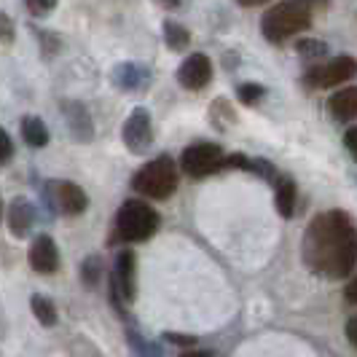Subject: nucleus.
<instances>
[{
    "instance_id": "1",
    "label": "nucleus",
    "mask_w": 357,
    "mask_h": 357,
    "mask_svg": "<svg viewBox=\"0 0 357 357\" xmlns=\"http://www.w3.org/2000/svg\"><path fill=\"white\" fill-rule=\"evenodd\" d=\"M304 264L325 280H344L357 266V226L344 210L314 215L304 231Z\"/></svg>"
},
{
    "instance_id": "2",
    "label": "nucleus",
    "mask_w": 357,
    "mask_h": 357,
    "mask_svg": "<svg viewBox=\"0 0 357 357\" xmlns=\"http://www.w3.org/2000/svg\"><path fill=\"white\" fill-rule=\"evenodd\" d=\"M328 0H280L261 19V33L268 43H285L312 27L317 8H325Z\"/></svg>"
},
{
    "instance_id": "3",
    "label": "nucleus",
    "mask_w": 357,
    "mask_h": 357,
    "mask_svg": "<svg viewBox=\"0 0 357 357\" xmlns=\"http://www.w3.org/2000/svg\"><path fill=\"white\" fill-rule=\"evenodd\" d=\"M159 213L143 199H126L116 215V236L113 242H148L159 231Z\"/></svg>"
},
{
    "instance_id": "4",
    "label": "nucleus",
    "mask_w": 357,
    "mask_h": 357,
    "mask_svg": "<svg viewBox=\"0 0 357 357\" xmlns=\"http://www.w3.org/2000/svg\"><path fill=\"white\" fill-rule=\"evenodd\" d=\"M178 167L169 156H156L140 167L132 178V191H137L140 197L148 199H169L178 191Z\"/></svg>"
},
{
    "instance_id": "5",
    "label": "nucleus",
    "mask_w": 357,
    "mask_h": 357,
    "mask_svg": "<svg viewBox=\"0 0 357 357\" xmlns=\"http://www.w3.org/2000/svg\"><path fill=\"white\" fill-rule=\"evenodd\" d=\"M180 169L188 175V178H207V175H215L220 169H226V153L223 148L215 143H197L188 145L180 156Z\"/></svg>"
},
{
    "instance_id": "6",
    "label": "nucleus",
    "mask_w": 357,
    "mask_h": 357,
    "mask_svg": "<svg viewBox=\"0 0 357 357\" xmlns=\"http://www.w3.org/2000/svg\"><path fill=\"white\" fill-rule=\"evenodd\" d=\"M357 75V59L349 54H341L331 62L314 65L304 73V84L309 89H333L341 84H349Z\"/></svg>"
},
{
    "instance_id": "7",
    "label": "nucleus",
    "mask_w": 357,
    "mask_h": 357,
    "mask_svg": "<svg viewBox=\"0 0 357 357\" xmlns=\"http://www.w3.org/2000/svg\"><path fill=\"white\" fill-rule=\"evenodd\" d=\"M124 145L132 153H145L153 143V124H151V113L145 107H135L124 121Z\"/></svg>"
},
{
    "instance_id": "8",
    "label": "nucleus",
    "mask_w": 357,
    "mask_h": 357,
    "mask_svg": "<svg viewBox=\"0 0 357 357\" xmlns=\"http://www.w3.org/2000/svg\"><path fill=\"white\" fill-rule=\"evenodd\" d=\"M49 188H52L56 213L68 215V218H75V215L86 213L89 197H86V191H84L78 183H73V180H54Z\"/></svg>"
},
{
    "instance_id": "9",
    "label": "nucleus",
    "mask_w": 357,
    "mask_h": 357,
    "mask_svg": "<svg viewBox=\"0 0 357 357\" xmlns=\"http://www.w3.org/2000/svg\"><path fill=\"white\" fill-rule=\"evenodd\" d=\"M210 78H213V62H210L207 54L197 52L180 62L178 81L183 89H191V91L204 89V86L210 84Z\"/></svg>"
},
{
    "instance_id": "10",
    "label": "nucleus",
    "mask_w": 357,
    "mask_h": 357,
    "mask_svg": "<svg viewBox=\"0 0 357 357\" xmlns=\"http://www.w3.org/2000/svg\"><path fill=\"white\" fill-rule=\"evenodd\" d=\"M27 261L30 268L38 274H56L59 271V250H56V242H54L49 234H38L30 245L27 252Z\"/></svg>"
},
{
    "instance_id": "11",
    "label": "nucleus",
    "mask_w": 357,
    "mask_h": 357,
    "mask_svg": "<svg viewBox=\"0 0 357 357\" xmlns=\"http://www.w3.org/2000/svg\"><path fill=\"white\" fill-rule=\"evenodd\" d=\"M113 282L119 287L121 301L132 304L135 296H137V258H135V252L129 250V248H124V250L119 252V258H116V277H113Z\"/></svg>"
},
{
    "instance_id": "12",
    "label": "nucleus",
    "mask_w": 357,
    "mask_h": 357,
    "mask_svg": "<svg viewBox=\"0 0 357 357\" xmlns=\"http://www.w3.org/2000/svg\"><path fill=\"white\" fill-rule=\"evenodd\" d=\"M328 110L331 116L347 124V121H355L357 119V86H344L339 89L331 100H328Z\"/></svg>"
},
{
    "instance_id": "13",
    "label": "nucleus",
    "mask_w": 357,
    "mask_h": 357,
    "mask_svg": "<svg viewBox=\"0 0 357 357\" xmlns=\"http://www.w3.org/2000/svg\"><path fill=\"white\" fill-rule=\"evenodd\" d=\"M33 223H36V207L24 197L14 199L11 207H8V226H11L14 236H19V239L27 236L30 229H33Z\"/></svg>"
},
{
    "instance_id": "14",
    "label": "nucleus",
    "mask_w": 357,
    "mask_h": 357,
    "mask_svg": "<svg viewBox=\"0 0 357 357\" xmlns=\"http://www.w3.org/2000/svg\"><path fill=\"white\" fill-rule=\"evenodd\" d=\"M296 199H298V188H296V180L280 175L274 180V207L282 218H293L296 213Z\"/></svg>"
},
{
    "instance_id": "15",
    "label": "nucleus",
    "mask_w": 357,
    "mask_h": 357,
    "mask_svg": "<svg viewBox=\"0 0 357 357\" xmlns=\"http://www.w3.org/2000/svg\"><path fill=\"white\" fill-rule=\"evenodd\" d=\"M62 110H65V119H68V124H70L73 137H75L78 143L91 140L94 132H91V119H89V113H86V107L78 105V102H65Z\"/></svg>"
},
{
    "instance_id": "16",
    "label": "nucleus",
    "mask_w": 357,
    "mask_h": 357,
    "mask_svg": "<svg viewBox=\"0 0 357 357\" xmlns=\"http://www.w3.org/2000/svg\"><path fill=\"white\" fill-rule=\"evenodd\" d=\"M22 140L30 148H46L49 145V129L38 116H24L22 119Z\"/></svg>"
},
{
    "instance_id": "17",
    "label": "nucleus",
    "mask_w": 357,
    "mask_h": 357,
    "mask_svg": "<svg viewBox=\"0 0 357 357\" xmlns=\"http://www.w3.org/2000/svg\"><path fill=\"white\" fill-rule=\"evenodd\" d=\"M164 43L172 49V52H183V49H188V43H191V33L178 24V22H164Z\"/></svg>"
},
{
    "instance_id": "18",
    "label": "nucleus",
    "mask_w": 357,
    "mask_h": 357,
    "mask_svg": "<svg viewBox=\"0 0 357 357\" xmlns=\"http://www.w3.org/2000/svg\"><path fill=\"white\" fill-rule=\"evenodd\" d=\"M30 309H33V314H36V320L43 325V328H54L56 325V306L52 304V298H46V296H33L30 298Z\"/></svg>"
},
{
    "instance_id": "19",
    "label": "nucleus",
    "mask_w": 357,
    "mask_h": 357,
    "mask_svg": "<svg viewBox=\"0 0 357 357\" xmlns=\"http://www.w3.org/2000/svg\"><path fill=\"white\" fill-rule=\"evenodd\" d=\"M145 78H148V73L143 68H137V65H132V62H126L121 65L119 70H116V84L121 86V89H135V86H140Z\"/></svg>"
},
{
    "instance_id": "20",
    "label": "nucleus",
    "mask_w": 357,
    "mask_h": 357,
    "mask_svg": "<svg viewBox=\"0 0 357 357\" xmlns=\"http://www.w3.org/2000/svg\"><path fill=\"white\" fill-rule=\"evenodd\" d=\"M102 274H105V266H102V258H100V255H89V258L81 264V282L86 287L100 285Z\"/></svg>"
},
{
    "instance_id": "21",
    "label": "nucleus",
    "mask_w": 357,
    "mask_h": 357,
    "mask_svg": "<svg viewBox=\"0 0 357 357\" xmlns=\"http://www.w3.org/2000/svg\"><path fill=\"white\" fill-rule=\"evenodd\" d=\"M236 97H239L242 105H255V102L264 97V86H261V84H242V86L236 89Z\"/></svg>"
},
{
    "instance_id": "22",
    "label": "nucleus",
    "mask_w": 357,
    "mask_h": 357,
    "mask_svg": "<svg viewBox=\"0 0 357 357\" xmlns=\"http://www.w3.org/2000/svg\"><path fill=\"white\" fill-rule=\"evenodd\" d=\"M296 49H298V54L306 56V59H317V56L325 54V43H320V40H298Z\"/></svg>"
},
{
    "instance_id": "23",
    "label": "nucleus",
    "mask_w": 357,
    "mask_h": 357,
    "mask_svg": "<svg viewBox=\"0 0 357 357\" xmlns=\"http://www.w3.org/2000/svg\"><path fill=\"white\" fill-rule=\"evenodd\" d=\"M24 6H27V11L33 17H46L54 6H56V0H24Z\"/></svg>"
},
{
    "instance_id": "24",
    "label": "nucleus",
    "mask_w": 357,
    "mask_h": 357,
    "mask_svg": "<svg viewBox=\"0 0 357 357\" xmlns=\"http://www.w3.org/2000/svg\"><path fill=\"white\" fill-rule=\"evenodd\" d=\"M11 156H14V143H11L8 132H6V129H0V161H3V164H8Z\"/></svg>"
},
{
    "instance_id": "25",
    "label": "nucleus",
    "mask_w": 357,
    "mask_h": 357,
    "mask_svg": "<svg viewBox=\"0 0 357 357\" xmlns=\"http://www.w3.org/2000/svg\"><path fill=\"white\" fill-rule=\"evenodd\" d=\"M344 145H347L349 156L357 161V126H349V129L344 132Z\"/></svg>"
},
{
    "instance_id": "26",
    "label": "nucleus",
    "mask_w": 357,
    "mask_h": 357,
    "mask_svg": "<svg viewBox=\"0 0 357 357\" xmlns=\"http://www.w3.org/2000/svg\"><path fill=\"white\" fill-rule=\"evenodd\" d=\"M344 298H347L349 304H357V274L347 282V287H344Z\"/></svg>"
},
{
    "instance_id": "27",
    "label": "nucleus",
    "mask_w": 357,
    "mask_h": 357,
    "mask_svg": "<svg viewBox=\"0 0 357 357\" xmlns=\"http://www.w3.org/2000/svg\"><path fill=\"white\" fill-rule=\"evenodd\" d=\"M0 24H3V43H11L14 40V27H11V19L6 17H0Z\"/></svg>"
},
{
    "instance_id": "28",
    "label": "nucleus",
    "mask_w": 357,
    "mask_h": 357,
    "mask_svg": "<svg viewBox=\"0 0 357 357\" xmlns=\"http://www.w3.org/2000/svg\"><path fill=\"white\" fill-rule=\"evenodd\" d=\"M164 339L175 341V344H183V347H194V344H197L194 336H178V333H164Z\"/></svg>"
},
{
    "instance_id": "29",
    "label": "nucleus",
    "mask_w": 357,
    "mask_h": 357,
    "mask_svg": "<svg viewBox=\"0 0 357 357\" xmlns=\"http://www.w3.org/2000/svg\"><path fill=\"white\" fill-rule=\"evenodd\" d=\"M347 339H349V344H352V347H357V314L347 322Z\"/></svg>"
},
{
    "instance_id": "30",
    "label": "nucleus",
    "mask_w": 357,
    "mask_h": 357,
    "mask_svg": "<svg viewBox=\"0 0 357 357\" xmlns=\"http://www.w3.org/2000/svg\"><path fill=\"white\" fill-rule=\"evenodd\" d=\"M239 6H261V3H268V0H236Z\"/></svg>"
},
{
    "instance_id": "31",
    "label": "nucleus",
    "mask_w": 357,
    "mask_h": 357,
    "mask_svg": "<svg viewBox=\"0 0 357 357\" xmlns=\"http://www.w3.org/2000/svg\"><path fill=\"white\" fill-rule=\"evenodd\" d=\"M161 6H167V8H178L180 6V0H159Z\"/></svg>"
}]
</instances>
